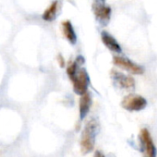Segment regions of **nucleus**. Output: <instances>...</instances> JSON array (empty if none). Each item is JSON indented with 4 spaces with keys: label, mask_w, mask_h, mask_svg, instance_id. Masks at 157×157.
<instances>
[{
    "label": "nucleus",
    "mask_w": 157,
    "mask_h": 157,
    "mask_svg": "<svg viewBox=\"0 0 157 157\" xmlns=\"http://www.w3.org/2000/svg\"><path fill=\"white\" fill-rule=\"evenodd\" d=\"M93 11L96 21L103 26H106L111 19L112 10L105 4V0H94L93 4Z\"/></svg>",
    "instance_id": "obj_3"
},
{
    "label": "nucleus",
    "mask_w": 157,
    "mask_h": 157,
    "mask_svg": "<svg viewBox=\"0 0 157 157\" xmlns=\"http://www.w3.org/2000/svg\"><path fill=\"white\" fill-rule=\"evenodd\" d=\"M98 129L99 125L95 119L89 120L84 126L81 136V149L83 154H87L94 149Z\"/></svg>",
    "instance_id": "obj_2"
},
{
    "label": "nucleus",
    "mask_w": 157,
    "mask_h": 157,
    "mask_svg": "<svg viewBox=\"0 0 157 157\" xmlns=\"http://www.w3.org/2000/svg\"><path fill=\"white\" fill-rule=\"evenodd\" d=\"M62 31L67 42L70 44L75 45L77 44V34L72 23L69 21H65L62 22Z\"/></svg>",
    "instance_id": "obj_10"
},
{
    "label": "nucleus",
    "mask_w": 157,
    "mask_h": 157,
    "mask_svg": "<svg viewBox=\"0 0 157 157\" xmlns=\"http://www.w3.org/2000/svg\"><path fill=\"white\" fill-rule=\"evenodd\" d=\"M58 10H59V2H58V0H56V1H54L43 13V16H42L43 20L48 22L55 21L57 17Z\"/></svg>",
    "instance_id": "obj_11"
},
{
    "label": "nucleus",
    "mask_w": 157,
    "mask_h": 157,
    "mask_svg": "<svg viewBox=\"0 0 157 157\" xmlns=\"http://www.w3.org/2000/svg\"><path fill=\"white\" fill-rule=\"evenodd\" d=\"M92 105V96L91 94L86 92L82 95H81L80 98V119L83 120L87 115L89 114V111L91 109Z\"/></svg>",
    "instance_id": "obj_9"
},
{
    "label": "nucleus",
    "mask_w": 157,
    "mask_h": 157,
    "mask_svg": "<svg viewBox=\"0 0 157 157\" xmlns=\"http://www.w3.org/2000/svg\"><path fill=\"white\" fill-rule=\"evenodd\" d=\"M113 63L118 67H121L132 74L135 75H141L144 73V68L142 66L131 61L128 57L120 56H115L113 57Z\"/></svg>",
    "instance_id": "obj_7"
},
{
    "label": "nucleus",
    "mask_w": 157,
    "mask_h": 157,
    "mask_svg": "<svg viewBox=\"0 0 157 157\" xmlns=\"http://www.w3.org/2000/svg\"><path fill=\"white\" fill-rule=\"evenodd\" d=\"M111 78L114 84L120 89H124L126 91H134L135 89V80L131 76L125 75L117 70L113 69L111 71Z\"/></svg>",
    "instance_id": "obj_6"
},
{
    "label": "nucleus",
    "mask_w": 157,
    "mask_h": 157,
    "mask_svg": "<svg viewBox=\"0 0 157 157\" xmlns=\"http://www.w3.org/2000/svg\"><path fill=\"white\" fill-rule=\"evenodd\" d=\"M140 141L143 157H156L157 150L152 138L147 128H142L140 133Z\"/></svg>",
    "instance_id": "obj_5"
},
{
    "label": "nucleus",
    "mask_w": 157,
    "mask_h": 157,
    "mask_svg": "<svg viewBox=\"0 0 157 157\" xmlns=\"http://www.w3.org/2000/svg\"><path fill=\"white\" fill-rule=\"evenodd\" d=\"M94 157H105V155H104V153L102 152V151H95V153H94Z\"/></svg>",
    "instance_id": "obj_12"
},
{
    "label": "nucleus",
    "mask_w": 157,
    "mask_h": 157,
    "mask_svg": "<svg viewBox=\"0 0 157 157\" xmlns=\"http://www.w3.org/2000/svg\"><path fill=\"white\" fill-rule=\"evenodd\" d=\"M101 39H102L103 44L105 45V47H107L110 51H112L114 53H118V54H120L122 52V48H121L119 43L109 33L103 31L101 33Z\"/></svg>",
    "instance_id": "obj_8"
},
{
    "label": "nucleus",
    "mask_w": 157,
    "mask_h": 157,
    "mask_svg": "<svg viewBox=\"0 0 157 157\" xmlns=\"http://www.w3.org/2000/svg\"><path fill=\"white\" fill-rule=\"evenodd\" d=\"M121 106L128 111L138 112L143 110L147 106V101L141 95L130 94L123 98Z\"/></svg>",
    "instance_id": "obj_4"
},
{
    "label": "nucleus",
    "mask_w": 157,
    "mask_h": 157,
    "mask_svg": "<svg viewBox=\"0 0 157 157\" xmlns=\"http://www.w3.org/2000/svg\"><path fill=\"white\" fill-rule=\"evenodd\" d=\"M83 64L84 57L78 56L75 61L67 67V74L73 85V91L78 95H82L88 92V87L91 82L87 70L82 67Z\"/></svg>",
    "instance_id": "obj_1"
}]
</instances>
